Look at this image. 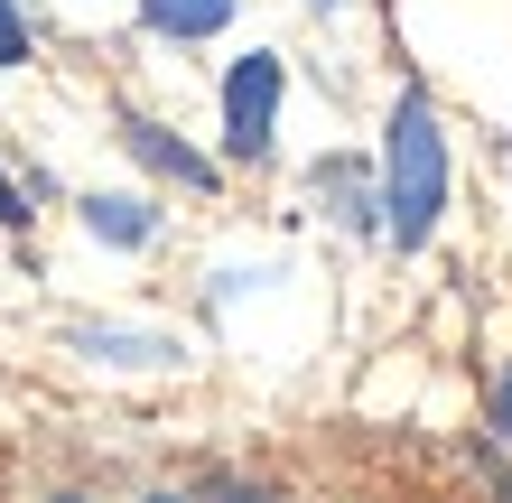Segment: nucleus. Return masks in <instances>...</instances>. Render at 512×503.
<instances>
[{
  "instance_id": "obj_1",
  "label": "nucleus",
  "mask_w": 512,
  "mask_h": 503,
  "mask_svg": "<svg viewBox=\"0 0 512 503\" xmlns=\"http://www.w3.org/2000/svg\"><path fill=\"white\" fill-rule=\"evenodd\" d=\"M438 215H447V131H438L429 94L410 84L391 103V131H382V233L401 252H419L438 233Z\"/></svg>"
},
{
  "instance_id": "obj_2",
  "label": "nucleus",
  "mask_w": 512,
  "mask_h": 503,
  "mask_svg": "<svg viewBox=\"0 0 512 503\" xmlns=\"http://www.w3.org/2000/svg\"><path fill=\"white\" fill-rule=\"evenodd\" d=\"M280 94H289V66H280L270 47L233 56V75H224V159H243V168H261V159H270V131H280Z\"/></svg>"
},
{
  "instance_id": "obj_3",
  "label": "nucleus",
  "mask_w": 512,
  "mask_h": 503,
  "mask_svg": "<svg viewBox=\"0 0 512 503\" xmlns=\"http://www.w3.org/2000/svg\"><path fill=\"white\" fill-rule=\"evenodd\" d=\"M122 150H131L140 168H159L168 187H187V196H215V187H224V168L205 159V150H187L177 131H159L149 112H122Z\"/></svg>"
},
{
  "instance_id": "obj_4",
  "label": "nucleus",
  "mask_w": 512,
  "mask_h": 503,
  "mask_svg": "<svg viewBox=\"0 0 512 503\" xmlns=\"http://www.w3.org/2000/svg\"><path fill=\"white\" fill-rule=\"evenodd\" d=\"M84 233H94V243H122V252H140L149 233H159V215H149L140 196H84Z\"/></svg>"
},
{
  "instance_id": "obj_5",
  "label": "nucleus",
  "mask_w": 512,
  "mask_h": 503,
  "mask_svg": "<svg viewBox=\"0 0 512 503\" xmlns=\"http://www.w3.org/2000/svg\"><path fill=\"white\" fill-rule=\"evenodd\" d=\"M233 10H243V0H140V19L159 28V38H215Z\"/></svg>"
},
{
  "instance_id": "obj_6",
  "label": "nucleus",
  "mask_w": 512,
  "mask_h": 503,
  "mask_svg": "<svg viewBox=\"0 0 512 503\" xmlns=\"http://www.w3.org/2000/svg\"><path fill=\"white\" fill-rule=\"evenodd\" d=\"M0 66H28V19L0 0Z\"/></svg>"
},
{
  "instance_id": "obj_7",
  "label": "nucleus",
  "mask_w": 512,
  "mask_h": 503,
  "mask_svg": "<svg viewBox=\"0 0 512 503\" xmlns=\"http://www.w3.org/2000/svg\"><path fill=\"white\" fill-rule=\"evenodd\" d=\"M494 438H503V448H512V364L494 373Z\"/></svg>"
},
{
  "instance_id": "obj_8",
  "label": "nucleus",
  "mask_w": 512,
  "mask_h": 503,
  "mask_svg": "<svg viewBox=\"0 0 512 503\" xmlns=\"http://www.w3.org/2000/svg\"><path fill=\"white\" fill-rule=\"evenodd\" d=\"M28 215H38V205H28V196L10 187V177H0V224H28Z\"/></svg>"
},
{
  "instance_id": "obj_9",
  "label": "nucleus",
  "mask_w": 512,
  "mask_h": 503,
  "mask_svg": "<svg viewBox=\"0 0 512 503\" xmlns=\"http://www.w3.org/2000/svg\"><path fill=\"white\" fill-rule=\"evenodd\" d=\"M317 10H336V0H317Z\"/></svg>"
}]
</instances>
